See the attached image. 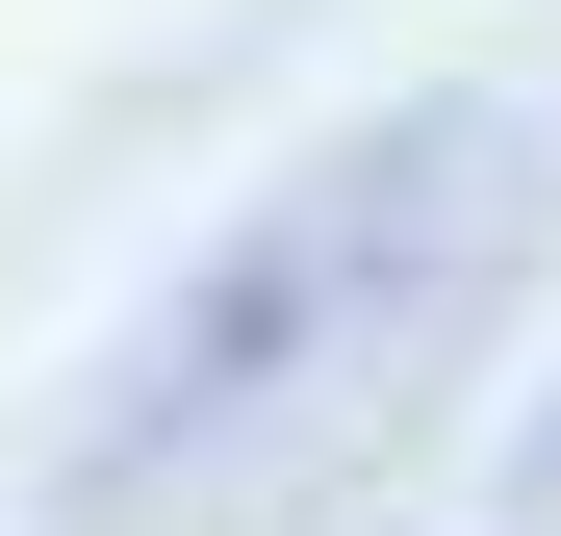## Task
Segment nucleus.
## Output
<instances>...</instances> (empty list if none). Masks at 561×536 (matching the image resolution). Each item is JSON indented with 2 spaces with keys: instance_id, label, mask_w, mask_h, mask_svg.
Returning <instances> with one entry per match:
<instances>
[{
  "instance_id": "nucleus-1",
  "label": "nucleus",
  "mask_w": 561,
  "mask_h": 536,
  "mask_svg": "<svg viewBox=\"0 0 561 536\" xmlns=\"http://www.w3.org/2000/svg\"><path fill=\"white\" fill-rule=\"evenodd\" d=\"M511 255H536V153L485 103H383L357 153H307L280 205L128 332V384L77 409L51 511L77 536H307L332 486H383L434 384L511 332Z\"/></svg>"
}]
</instances>
